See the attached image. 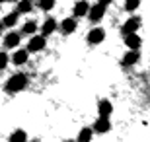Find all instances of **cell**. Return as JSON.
Returning <instances> with one entry per match:
<instances>
[{"label": "cell", "instance_id": "cell-14", "mask_svg": "<svg viewBox=\"0 0 150 142\" xmlns=\"http://www.w3.org/2000/svg\"><path fill=\"white\" fill-rule=\"evenodd\" d=\"M55 29H57V22L53 20V18H47V20L41 23V33H43L45 37H47V35H51Z\"/></svg>", "mask_w": 150, "mask_h": 142}, {"label": "cell", "instance_id": "cell-21", "mask_svg": "<svg viewBox=\"0 0 150 142\" xmlns=\"http://www.w3.org/2000/svg\"><path fill=\"white\" fill-rule=\"evenodd\" d=\"M53 6H55V0H39V8L43 12L53 10Z\"/></svg>", "mask_w": 150, "mask_h": 142}, {"label": "cell", "instance_id": "cell-23", "mask_svg": "<svg viewBox=\"0 0 150 142\" xmlns=\"http://www.w3.org/2000/svg\"><path fill=\"white\" fill-rule=\"evenodd\" d=\"M100 2H101V4H105V6H107V4H111L113 0H100Z\"/></svg>", "mask_w": 150, "mask_h": 142}, {"label": "cell", "instance_id": "cell-25", "mask_svg": "<svg viewBox=\"0 0 150 142\" xmlns=\"http://www.w3.org/2000/svg\"><path fill=\"white\" fill-rule=\"evenodd\" d=\"M0 33H2V25H0Z\"/></svg>", "mask_w": 150, "mask_h": 142}, {"label": "cell", "instance_id": "cell-11", "mask_svg": "<svg viewBox=\"0 0 150 142\" xmlns=\"http://www.w3.org/2000/svg\"><path fill=\"white\" fill-rule=\"evenodd\" d=\"M139 59H140V55H139V51H134V49H129V53L125 57H123V64L125 66H133V64H137L139 62Z\"/></svg>", "mask_w": 150, "mask_h": 142}, {"label": "cell", "instance_id": "cell-18", "mask_svg": "<svg viewBox=\"0 0 150 142\" xmlns=\"http://www.w3.org/2000/svg\"><path fill=\"white\" fill-rule=\"evenodd\" d=\"M25 138H28V134H25L23 131H14V132L10 134V140H12V142H18V140L22 142V140H25Z\"/></svg>", "mask_w": 150, "mask_h": 142}, {"label": "cell", "instance_id": "cell-4", "mask_svg": "<svg viewBox=\"0 0 150 142\" xmlns=\"http://www.w3.org/2000/svg\"><path fill=\"white\" fill-rule=\"evenodd\" d=\"M139 28H140V20H139V18H129L127 22L123 23L121 33H123V35H129V33L139 31Z\"/></svg>", "mask_w": 150, "mask_h": 142}, {"label": "cell", "instance_id": "cell-24", "mask_svg": "<svg viewBox=\"0 0 150 142\" xmlns=\"http://www.w3.org/2000/svg\"><path fill=\"white\" fill-rule=\"evenodd\" d=\"M2 2H6V0H0V4H2Z\"/></svg>", "mask_w": 150, "mask_h": 142}, {"label": "cell", "instance_id": "cell-20", "mask_svg": "<svg viewBox=\"0 0 150 142\" xmlns=\"http://www.w3.org/2000/svg\"><path fill=\"white\" fill-rule=\"evenodd\" d=\"M92 129H88V126H86V129H82V131H80V134H78V140H82V142H86V140H90V138H92Z\"/></svg>", "mask_w": 150, "mask_h": 142}, {"label": "cell", "instance_id": "cell-7", "mask_svg": "<svg viewBox=\"0 0 150 142\" xmlns=\"http://www.w3.org/2000/svg\"><path fill=\"white\" fill-rule=\"evenodd\" d=\"M20 39H22V35H20L18 31L6 33V37H4V47H6V49H14V47H18V45H20Z\"/></svg>", "mask_w": 150, "mask_h": 142}, {"label": "cell", "instance_id": "cell-13", "mask_svg": "<svg viewBox=\"0 0 150 142\" xmlns=\"http://www.w3.org/2000/svg\"><path fill=\"white\" fill-rule=\"evenodd\" d=\"M113 111V105L111 101H107V99H101L100 103H98V113L101 115V117H109Z\"/></svg>", "mask_w": 150, "mask_h": 142}, {"label": "cell", "instance_id": "cell-5", "mask_svg": "<svg viewBox=\"0 0 150 142\" xmlns=\"http://www.w3.org/2000/svg\"><path fill=\"white\" fill-rule=\"evenodd\" d=\"M125 45H127V49L139 51L140 45H142V39H140V35L137 31H134V33H129V35H125Z\"/></svg>", "mask_w": 150, "mask_h": 142}, {"label": "cell", "instance_id": "cell-9", "mask_svg": "<svg viewBox=\"0 0 150 142\" xmlns=\"http://www.w3.org/2000/svg\"><path fill=\"white\" fill-rule=\"evenodd\" d=\"M28 59H29V51H25V49H20V51H16L14 55H12V62L16 66H22V64H25L28 62Z\"/></svg>", "mask_w": 150, "mask_h": 142}, {"label": "cell", "instance_id": "cell-2", "mask_svg": "<svg viewBox=\"0 0 150 142\" xmlns=\"http://www.w3.org/2000/svg\"><path fill=\"white\" fill-rule=\"evenodd\" d=\"M45 45H47L45 35H33V37L28 41V51L29 53H39V51L45 49Z\"/></svg>", "mask_w": 150, "mask_h": 142}, {"label": "cell", "instance_id": "cell-19", "mask_svg": "<svg viewBox=\"0 0 150 142\" xmlns=\"http://www.w3.org/2000/svg\"><path fill=\"white\" fill-rule=\"evenodd\" d=\"M140 6V0H125V10L127 12H134Z\"/></svg>", "mask_w": 150, "mask_h": 142}, {"label": "cell", "instance_id": "cell-17", "mask_svg": "<svg viewBox=\"0 0 150 142\" xmlns=\"http://www.w3.org/2000/svg\"><path fill=\"white\" fill-rule=\"evenodd\" d=\"M37 31V23L33 22V20H29V22L23 23V28H22V33H25V35H29V33H35Z\"/></svg>", "mask_w": 150, "mask_h": 142}, {"label": "cell", "instance_id": "cell-10", "mask_svg": "<svg viewBox=\"0 0 150 142\" xmlns=\"http://www.w3.org/2000/svg\"><path fill=\"white\" fill-rule=\"evenodd\" d=\"M88 10H90V4L86 2V0H78L76 4H74L72 12L76 18H82V16H88Z\"/></svg>", "mask_w": 150, "mask_h": 142}, {"label": "cell", "instance_id": "cell-16", "mask_svg": "<svg viewBox=\"0 0 150 142\" xmlns=\"http://www.w3.org/2000/svg\"><path fill=\"white\" fill-rule=\"evenodd\" d=\"M31 8H33V0H20L18 2V12L20 14H28V12H31Z\"/></svg>", "mask_w": 150, "mask_h": 142}, {"label": "cell", "instance_id": "cell-15", "mask_svg": "<svg viewBox=\"0 0 150 142\" xmlns=\"http://www.w3.org/2000/svg\"><path fill=\"white\" fill-rule=\"evenodd\" d=\"M18 16H20V12H10V14H6L4 18V22H2V25H6V28H14L18 23Z\"/></svg>", "mask_w": 150, "mask_h": 142}, {"label": "cell", "instance_id": "cell-12", "mask_svg": "<svg viewBox=\"0 0 150 142\" xmlns=\"http://www.w3.org/2000/svg\"><path fill=\"white\" fill-rule=\"evenodd\" d=\"M76 16L74 18H64L61 22V29H62V33H72V31H76Z\"/></svg>", "mask_w": 150, "mask_h": 142}, {"label": "cell", "instance_id": "cell-22", "mask_svg": "<svg viewBox=\"0 0 150 142\" xmlns=\"http://www.w3.org/2000/svg\"><path fill=\"white\" fill-rule=\"evenodd\" d=\"M8 62H10V57L6 55L4 51H0V70H4L6 66H8Z\"/></svg>", "mask_w": 150, "mask_h": 142}, {"label": "cell", "instance_id": "cell-26", "mask_svg": "<svg viewBox=\"0 0 150 142\" xmlns=\"http://www.w3.org/2000/svg\"><path fill=\"white\" fill-rule=\"evenodd\" d=\"M12 2H14V0H12Z\"/></svg>", "mask_w": 150, "mask_h": 142}, {"label": "cell", "instance_id": "cell-8", "mask_svg": "<svg viewBox=\"0 0 150 142\" xmlns=\"http://www.w3.org/2000/svg\"><path fill=\"white\" fill-rule=\"evenodd\" d=\"M111 129V123H109V117H98V121L94 123V131L100 132V134H103V132H107Z\"/></svg>", "mask_w": 150, "mask_h": 142}, {"label": "cell", "instance_id": "cell-1", "mask_svg": "<svg viewBox=\"0 0 150 142\" xmlns=\"http://www.w3.org/2000/svg\"><path fill=\"white\" fill-rule=\"evenodd\" d=\"M25 86H28V78H25V74H14V76H10L8 82H6V92L16 93V92H22Z\"/></svg>", "mask_w": 150, "mask_h": 142}, {"label": "cell", "instance_id": "cell-6", "mask_svg": "<svg viewBox=\"0 0 150 142\" xmlns=\"http://www.w3.org/2000/svg\"><path fill=\"white\" fill-rule=\"evenodd\" d=\"M103 37H105V31L101 28H94V29H90V33H88V43L90 45H100L103 41Z\"/></svg>", "mask_w": 150, "mask_h": 142}, {"label": "cell", "instance_id": "cell-3", "mask_svg": "<svg viewBox=\"0 0 150 142\" xmlns=\"http://www.w3.org/2000/svg\"><path fill=\"white\" fill-rule=\"evenodd\" d=\"M103 14H105V4H96V6H92V8H90L88 10V20L90 22H100L101 18H103Z\"/></svg>", "mask_w": 150, "mask_h": 142}]
</instances>
